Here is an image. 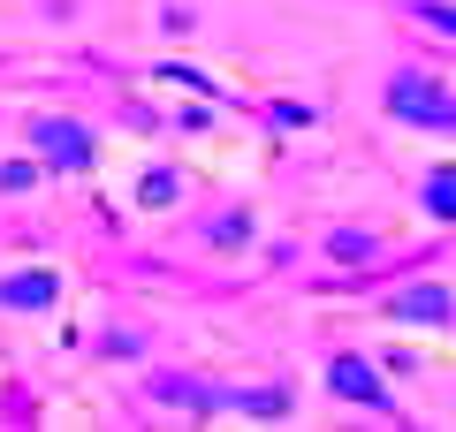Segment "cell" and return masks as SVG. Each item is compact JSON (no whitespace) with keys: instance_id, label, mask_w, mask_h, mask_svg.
Here are the masks:
<instances>
[{"instance_id":"obj_1","label":"cell","mask_w":456,"mask_h":432,"mask_svg":"<svg viewBox=\"0 0 456 432\" xmlns=\"http://www.w3.org/2000/svg\"><path fill=\"white\" fill-rule=\"evenodd\" d=\"M152 395L160 402H191V410H251V417H281L289 410V387H206V380H183V372H160Z\"/></svg>"},{"instance_id":"obj_2","label":"cell","mask_w":456,"mask_h":432,"mask_svg":"<svg viewBox=\"0 0 456 432\" xmlns=\"http://www.w3.org/2000/svg\"><path fill=\"white\" fill-rule=\"evenodd\" d=\"M388 122L456 129V92H449V84H434L426 68H395V76H388Z\"/></svg>"},{"instance_id":"obj_3","label":"cell","mask_w":456,"mask_h":432,"mask_svg":"<svg viewBox=\"0 0 456 432\" xmlns=\"http://www.w3.org/2000/svg\"><path fill=\"white\" fill-rule=\"evenodd\" d=\"M31 144L46 152V167H69V175L92 167V137H84L69 114H38V122H31Z\"/></svg>"},{"instance_id":"obj_4","label":"cell","mask_w":456,"mask_h":432,"mask_svg":"<svg viewBox=\"0 0 456 432\" xmlns=\"http://www.w3.org/2000/svg\"><path fill=\"white\" fill-rule=\"evenodd\" d=\"M388 319H411V326H456V296L441 281H411L388 296Z\"/></svg>"},{"instance_id":"obj_5","label":"cell","mask_w":456,"mask_h":432,"mask_svg":"<svg viewBox=\"0 0 456 432\" xmlns=\"http://www.w3.org/2000/svg\"><path fill=\"white\" fill-rule=\"evenodd\" d=\"M327 387H335L342 402H365V410H388V380H380L365 356H335L327 364Z\"/></svg>"},{"instance_id":"obj_6","label":"cell","mask_w":456,"mask_h":432,"mask_svg":"<svg viewBox=\"0 0 456 432\" xmlns=\"http://www.w3.org/2000/svg\"><path fill=\"white\" fill-rule=\"evenodd\" d=\"M53 296H61L53 273H8V281H0V311H46Z\"/></svg>"},{"instance_id":"obj_7","label":"cell","mask_w":456,"mask_h":432,"mask_svg":"<svg viewBox=\"0 0 456 432\" xmlns=\"http://www.w3.org/2000/svg\"><path fill=\"white\" fill-rule=\"evenodd\" d=\"M426 212L456 220V175H449V167H441V175H426Z\"/></svg>"},{"instance_id":"obj_8","label":"cell","mask_w":456,"mask_h":432,"mask_svg":"<svg viewBox=\"0 0 456 432\" xmlns=\"http://www.w3.org/2000/svg\"><path fill=\"white\" fill-rule=\"evenodd\" d=\"M175 182H183L175 167H152V175L137 182V197H145V205H175Z\"/></svg>"},{"instance_id":"obj_9","label":"cell","mask_w":456,"mask_h":432,"mask_svg":"<svg viewBox=\"0 0 456 432\" xmlns=\"http://www.w3.org/2000/svg\"><path fill=\"white\" fill-rule=\"evenodd\" d=\"M38 182V160H0V190L16 197V190H31Z\"/></svg>"},{"instance_id":"obj_10","label":"cell","mask_w":456,"mask_h":432,"mask_svg":"<svg viewBox=\"0 0 456 432\" xmlns=\"http://www.w3.org/2000/svg\"><path fill=\"white\" fill-rule=\"evenodd\" d=\"M411 16H419V23H434L441 38H456V8H449V0H419V8H411Z\"/></svg>"},{"instance_id":"obj_11","label":"cell","mask_w":456,"mask_h":432,"mask_svg":"<svg viewBox=\"0 0 456 432\" xmlns=\"http://www.w3.org/2000/svg\"><path fill=\"white\" fill-rule=\"evenodd\" d=\"M335 258H342V266H358V258H373V236H358V228H350V236H335Z\"/></svg>"},{"instance_id":"obj_12","label":"cell","mask_w":456,"mask_h":432,"mask_svg":"<svg viewBox=\"0 0 456 432\" xmlns=\"http://www.w3.org/2000/svg\"><path fill=\"white\" fill-rule=\"evenodd\" d=\"M244 236H251L244 212H221V220H213V243H244Z\"/></svg>"},{"instance_id":"obj_13","label":"cell","mask_w":456,"mask_h":432,"mask_svg":"<svg viewBox=\"0 0 456 432\" xmlns=\"http://www.w3.org/2000/svg\"><path fill=\"white\" fill-rule=\"evenodd\" d=\"M305 122H312V114L297 107V99H281V107H274V129H305Z\"/></svg>"}]
</instances>
